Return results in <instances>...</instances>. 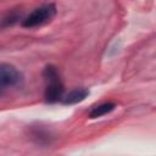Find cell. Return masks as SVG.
Here are the masks:
<instances>
[{
	"mask_svg": "<svg viewBox=\"0 0 156 156\" xmlns=\"http://www.w3.org/2000/svg\"><path fill=\"white\" fill-rule=\"evenodd\" d=\"M43 77L45 80V91L44 99L46 104H55L62 100L63 98V84L60 79L57 68L54 65L45 66L43 71Z\"/></svg>",
	"mask_w": 156,
	"mask_h": 156,
	"instance_id": "1",
	"label": "cell"
},
{
	"mask_svg": "<svg viewBox=\"0 0 156 156\" xmlns=\"http://www.w3.org/2000/svg\"><path fill=\"white\" fill-rule=\"evenodd\" d=\"M56 6L54 4H45L35 10H33L27 17L22 20V27L24 28H34L41 26L49 21H51L56 15Z\"/></svg>",
	"mask_w": 156,
	"mask_h": 156,
	"instance_id": "2",
	"label": "cell"
},
{
	"mask_svg": "<svg viewBox=\"0 0 156 156\" xmlns=\"http://www.w3.org/2000/svg\"><path fill=\"white\" fill-rule=\"evenodd\" d=\"M23 80L21 72L10 63H0V96L6 89L20 85Z\"/></svg>",
	"mask_w": 156,
	"mask_h": 156,
	"instance_id": "3",
	"label": "cell"
},
{
	"mask_svg": "<svg viewBox=\"0 0 156 156\" xmlns=\"http://www.w3.org/2000/svg\"><path fill=\"white\" fill-rule=\"evenodd\" d=\"M89 94H90V91L87 88H76V89L71 90L67 95H65L62 98L61 102L63 105H76V104L84 101L89 96Z\"/></svg>",
	"mask_w": 156,
	"mask_h": 156,
	"instance_id": "4",
	"label": "cell"
},
{
	"mask_svg": "<svg viewBox=\"0 0 156 156\" xmlns=\"http://www.w3.org/2000/svg\"><path fill=\"white\" fill-rule=\"evenodd\" d=\"M115 108H116V104H115V102H111V101L102 102V104H100V105L94 106V107L89 111V118L95 119V118L102 117V116H105V115L111 113Z\"/></svg>",
	"mask_w": 156,
	"mask_h": 156,
	"instance_id": "5",
	"label": "cell"
},
{
	"mask_svg": "<svg viewBox=\"0 0 156 156\" xmlns=\"http://www.w3.org/2000/svg\"><path fill=\"white\" fill-rule=\"evenodd\" d=\"M18 20H21L20 13H11V15H9L1 20L0 26L1 27H10V26H13L16 22H18Z\"/></svg>",
	"mask_w": 156,
	"mask_h": 156,
	"instance_id": "6",
	"label": "cell"
}]
</instances>
